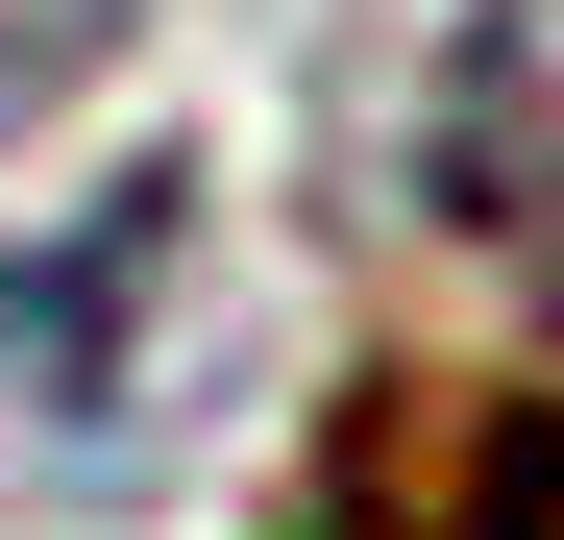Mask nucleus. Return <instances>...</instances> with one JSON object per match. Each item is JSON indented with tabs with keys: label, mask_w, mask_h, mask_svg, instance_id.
I'll use <instances>...</instances> for the list:
<instances>
[{
	"label": "nucleus",
	"mask_w": 564,
	"mask_h": 540,
	"mask_svg": "<svg viewBox=\"0 0 564 540\" xmlns=\"http://www.w3.org/2000/svg\"><path fill=\"white\" fill-rule=\"evenodd\" d=\"M172 246H197V172H123L74 246H0V393L99 442L123 369H148V295H172Z\"/></svg>",
	"instance_id": "obj_3"
},
{
	"label": "nucleus",
	"mask_w": 564,
	"mask_h": 540,
	"mask_svg": "<svg viewBox=\"0 0 564 540\" xmlns=\"http://www.w3.org/2000/svg\"><path fill=\"white\" fill-rule=\"evenodd\" d=\"M417 197L466 222L516 320H564V0H466L442 99H417Z\"/></svg>",
	"instance_id": "obj_2"
},
{
	"label": "nucleus",
	"mask_w": 564,
	"mask_h": 540,
	"mask_svg": "<svg viewBox=\"0 0 564 540\" xmlns=\"http://www.w3.org/2000/svg\"><path fill=\"white\" fill-rule=\"evenodd\" d=\"M270 540H564V393L540 369H393V393H344Z\"/></svg>",
	"instance_id": "obj_1"
}]
</instances>
